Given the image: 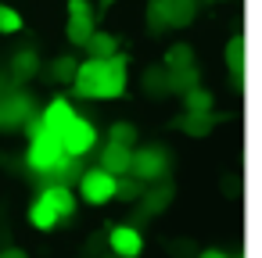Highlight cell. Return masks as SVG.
Returning <instances> with one entry per match:
<instances>
[{"instance_id": "cell-12", "label": "cell", "mask_w": 262, "mask_h": 258, "mask_svg": "<svg viewBox=\"0 0 262 258\" xmlns=\"http://www.w3.org/2000/svg\"><path fill=\"white\" fill-rule=\"evenodd\" d=\"M58 222H61V215H58L43 197H36L33 208H29V226L40 229V233H51V229H58Z\"/></svg>"}, {"instance_id": "cell-10", "label": "cell", "mask_w": 262, "mask_h": 258, "mask_svg": "<svg viewBox=\"0 0 262 258\" xmlns=\"http://www.w3.org/2000/svg\"><path fill=\"white\" fill-rule=\"evenodd\" d=\"M129 154H133L129 147L108 140V147H101V169L112 176H122V172H129Z\"/></svg>"}, {"instance_id": "cell-22", "label": "cell", "mask_w": 262, "mask_h": 258, "mask_svg": "<svg viewBox=\"0 0 262 258\" xmlns=\"http://www.w3.org/2000/svg\"><path fill=\"white\" fill-rule=\"evenodd\" d=\"M0 258H29L22 247H4V251H0Z\"/></svg>"}, {"instance_id": "cell-17", "label": "cell", "mask_w": 262, "mask_h": 258, "mask_svg": "<svg viewBox=\"0 0 262 258\" xmlns=\"http://www.w3.org/2000/svg\"><path fill=\"white\" fill-rule=\"evenodd\" d=\"M22 33V15L8 4H0V36H15Z\"/></svg>"}, {"instance_id": "cell-19", "label": "cell", "mask_w": 262, "mask_h": 258, "mask_svg": "<svg viewBox=\"0 0 262 258\" xmlns=\"http://www.w3.org/2000/svg\"><path fill=\"white\" fill-rule=\"evenodd\" d=\"M76 65H79V61H76L72 54L58 58V61L51 65V79H54V83H72V76H76Z\"/></svg>"}, {"instance_id": "cell-2", "label": "cell", "mask_w": 262, "mask_h": 258, "mask_svg": "<svg viewBox=\"0 0 262 258\" xmlns=\"http://www.w3.org/2000/svg\"><path fill=\"white\" fill-rule=\"evenodd\" d=\"M26 129H29V154H26V161H29L33 172L54 176V172L69 169V165L76 161V158H69V154L61 151V140L40 126V115H29V119H26Z\"/></svg>"}, {"instance_id": "cell-18", "label": "cell", "mask_w": 262, "mask_h": 258, "mask_svg": "<svg viewBox=\"0 0 262 258\" xmlns=\"http://www.w3.org/2000/svg\"><path fill=\"white\" fill-rule=\"evenodd\" d=\"M187 65H194V51H190L187 43L169 47V54H165V68H187Z\"/></svg>"}, {"instance_id": "cell-11", "label": "cell", "mask_w": 262, "mask_h": 258, "mask_svg": "<svg viewBox=\"0 0 262 258\" xmlns=\"http://www.w3.org/2000/svg\"><path fill=\"white\" fill-rule=\"evenodd\" d=\"M40 197H43V201H47V204H51V208H54L61 219H69V215L76 212V194H72L65 183H54V186H47Z\"/></svg>"}, {"instance_id": "cell-4", "label": "cell", "mask_w": 262, "mask_h": 258, "mask_svg": "<svg viewBox=\"0 0 262 258\" xmlns=\"http://www.w3.org/2000/svg\"><path fill=\"white\" fill-rule=\"evenodd\" d=\"M190 18H194V0H155L147 8V22H151L155 33L187 26Z\"/></svg>"}, {"instance_id": "cell-8", "label": "cell", "mask_w": 262, "mask_h": 258, "mask_svg": "<svg viewBox=\"0 0 262 258\" xmlns=\"http://www.w3.org/2000/svg\"><path fill=\"white\" fill-rule=\"evenodd\" d=\"M108 247H112L115 258H140V251H144V237H140V229L119 222V226H112V233H108Z\"/></svg>"}, {"instance_id": "cell-3", "label": "cell", "mask_w": 262, "mask_h": 258, "mask_svg": "<svg viewBox=\"0 0 262 258\" xmlns=\"http://www.w3.org/2000/svg\"><path fill=\"white\" fill-rule=\"evenodd\" d=\"M115 194H119V176L104 172L101 165H97V169H86V172L79 176V197H83L90 208H101V204L115 201Z\"/></svg>"}, {"instance_id": "cell-24", "label": "cell", "mask_w": 262, "mask_h": 258, "mask_svg": "<svg viewBox=\"0 0 262 258\" xmlns=\"http://www.w3.org/2000/svg\"><path fill=\"white\" fill-rule=\"evenodd\" d=\"M101 4H112V0H101Z\"/></svg>"}, {"instance_id": "cell-6", "label": "cell", "mask_w": 262, "mask_h": 258, "mask_svg": "<svg viewBox=\"0 0 262 258\" xmlns=\"http://www.w3.org/2000/svg\"><path fill=\"white\" fill-rule=\"evenodd\" d=\"M129 172L144 183H155L169 172V158H165L162 147H140V151L129 154Z\"/></svg>"}, {"instance_id": "cell-16", "label": "cell", "mask_w": 262, "mask_h": 258, "mask_svg": "<svg viewBox=\"0 0 262 258\" xmlns=\"http://www.w3.org/2000/svg\"><path fill=\"white\" fill-rule=\"evenodd\" d=\"M183 97H187V115H212V93L205 86H190L183 90Z\"/></svg>"}, {"instance_id": "cell-7", "label": "cell", "mask_w": 262, "mask_h": 258, "mask_svg": "<svg viewBox=\"0 0 262 258\" xmlns=\"http://www.w3.org/2000/svg\"><path fill=\"white\" fill-rule=\"evenodd\" d=\"M94 33V8L90 0H69V22H65V36L72 47H83Z\"/></svg>"}, {"instance_id": "cell-5", "label": "cell", "mask_w": 262, "mask_h": 258, "mask_svg": "<svg viewBox=\"0 0 262 258\" xmlns=\"http://www.w3.org/2000/svg\"><path fill=\"white\" fill-rule=\"evenodd\" d=\"M58 140H61V151H65L69 158H83V154H90V151L97 147V129H94V122H86L83 115H76V119L58 133Z\"/></svg>"}, {"instance_id": "cell-20", "label": "cell", "mask_w": 262, "mask_h": 258, "mask_svg": "<svg viewBox=\"0 0 262 258\" xmlns=\"http://www.w3.org/2000/svg\"><path fill=\"white\" fill-rule=\"evenodd\" d=\"M108 140H112V144H122V147H133V144H137V126H129V122H115L112 133H108Z\"/></svg>"}, {"instance_id": "cell-23", "label": "cell", "mask_w": 262, "mask_h": 258, "mask_svg": "<svg viewBox=\"0 0 262 258\" xmlns=\"http://www.w3.org/2000/svg\"><path fill=\"white\" fill-rule=\"evenodd\" d=\"M198 258H226V254H223V251H215V247H208V251H201Z\"/></svg>"}, {"instance_id": "cell-9", "label": "cell", "mask_w": 262, "mask_h": 258, "mask_svg": "<svg viewBox=\"0 0 262 258\" xmlns=\"http://www.w3.org/2000/svg\"><path fill=\"white\" fill-rule=\"evenodd\" d=\"M76 115H79V111H76V108H72L65 97H54V101L43 108V115H40V126H43L47 133H54V136H58V133H61V129H65V126H69Z\"/></svg>"}, {"instance_id": "cell-15", "label": "cell", "mask_w": 262, "mask_h": 258, "mask_svg": "<svg viewBox=\"0 0 262 258\" xmlns=\"http://www.w3.org/2000/svg\"><path fill=\"white\" fill-rule=\"evenodd\" d=\"M83 47L90 51V58H108V54H115V51H119V40H115L112 33L94 29V33H90V40H86Z\"/></svg>"}, {"instance_id": "cell-21", "label": "cell", "mask_w": 262, "mask_h": 258, "mask_svg": "<svg viewBox=\"0 0 262 258\" xmlns=\"http://www.w3.org/2000/svg\"><path fill=\"white\" fill-rule=\"evenodd\" d=\"M208 126H212V115H187L183 119L187 133H208Z\"/></svg>"}, {"instance_id": "cell-14", "label": "cell", "mask_w": 262, "mask_h": 258, "mask_svg": "<svg viewBox=\"0 0 262 258\" xmlns=\"http://www.w3.org/2000/svg\"><path fill=\"white\" fill-rule=\"evenodd\" d=\"M36 72H40V58H36V51H18V54L11 58V76H15L18 83L33 79Z\"/></svg>"}, {"instance_id": "cell-1", "label": "cell", "mask_w": 262, "mask_h": 258, "mask_svg": "<svg viewBox=\"0 0 262 258\" xmlns=\"http://www.w3.org/2000/svg\"><path fill=\"white\" fill-rule=\"evenodd\" d=\"M129 83V58L126 54H108V58H86L76 65L72 86L83 101H115L126 93Z\"/></svg>"}, {"instance_id": "cell-13", "label": "cell", "mask_w": 262, "mask_h": 258, "mask_svg": "<svg viewBox=\"0 0 262 258\" xmlns=\"http://www.w3.org/2000/svg\"><path fill=\"white\" fill-rule=\"evenodd\" d=\"M226 72L233 83L244 79V36H230L226 40Z\"/></svg>"}]
</instances>
